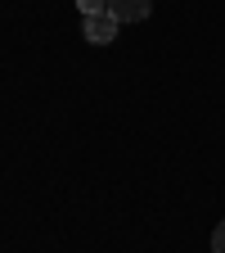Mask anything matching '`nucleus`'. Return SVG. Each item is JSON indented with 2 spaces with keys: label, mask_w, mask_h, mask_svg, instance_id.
I'll list each match as a JSON object with an SVG mask.
<instances>
[{
  "label": "nucleus",
  "mask_w": 225,
  "mask_h": 253,
  "mask_svg": "<svg viewBox=\"0 0 225 253\" xmlns=\"http://www.w3.org/2000/svg\"><path fill=\"white\" fill-rule=\"evenodd\" d=\"M117 18L113 14H90V18H81V37L90 41V45H113L117 41Z\"/></svg>",
  "instance_id": "nucleus-1"
},
{
  "label": "nucleus",
  "mask_w": 225,
  "mask_h": 253,
  "mask_svg": "<svg viewBox=\"0 0 225 253\" xmlns=\"http://www.w3.org/2000/svg\"><path fill=\"white\" fill-rule=\"evenodd\" d=\"M108 14L117 23H144L153 14V0H108Z\"/></svg>",
  "instance_id": "nucleus-2"
},
{
  "label": "nucleus",
  "mask_w": 225,
  "mask_h": 253,
  "mask_svg": "<svg viewBox=\"0 0 225 253\" xmlns=\"http://www.w3.org/2000/svg\"><path fill=\"white\" fill-rule=\"evenodd\" d=\"M77 9H81V18H90V14H108V0H77Z\"/></svg>",
  "instance_id": "nucleus-3"
},
{
  "label": "nucleus",
  "mask_w": 225,
  "mask_h": 253,
  "mask_svg": "<svg viewBox=\"0 0 225 253\" xmlns=\"http://www.w3.org/2000/svg\"><path fill=\"white\" fill-rule=\"evenodd\" d=\"M212 253H225V221H216V231H212Z\"/></svg>",
  "instance_id": "nucleus-4"
}]
</instances>
